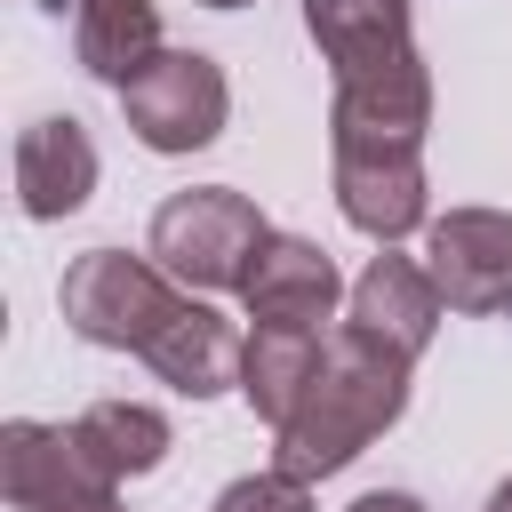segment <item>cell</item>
<instances>
[{
    "label": "cell",
    "instance_id": "6da1fadb",
    "mask_svg": "<svg viewBox=\"0 0 512 512\" xmlns=\"http://www.w3.org/2000/svg\"><path fill=\"white\" fill-rule=\"evenodd\" d=\"M408 376H416V360L384 352L376 336H360V328L344 320V328L328 336L320 376L304 384L296 416L272 424V464L296 472V480L344 472L352 456H368V448L408 416Z\"/></svg>",
    "mask_w": 512,
    "mask_h": 512
},
{
    "label": "cell",
    "instance_id": "7a4b0ae2",
    "mask_svg": "<svg viewBox=\"0 0 512 512\" xmlns=\"http://www.w3.org/2000/svg\"><path fill=\"white\" fill-rule=\"evenodd\" d=\"M264 240H272L264 208H256L248 192H232V184L168 192V200L152 208V232H144L152 264H160L176 288H192V296H224V288L240 296V280H248V264H256Z\"/></svg>",
    "mask_w": 512,
    "mask_h": 512
},
{
    "label": "cell",
    "instance_id": "3957f363",
    "mask_svg": "<svg viewBox=\"0 0 512 512\" xmlns=\"http://www.w3.org/2000/svg\"><path fill=\"white\" fill-rule=\"evenodd\" d=\"M176 296H184V288L152 264V248H144V256H128V248H88V256H72L64 280H56L64 328H72L80 344H96V352H144L152 328L176 312Z\"/></svg>",
    "mask_w": 512,
    "mask_h": 512
},
{
    "label": "cell",
    "instance_id": "277c9868",
    "mask_svg": "<svg viewBox=\"0 0 512 512\" xmlns=\"http://www.w3.org/2000/svg\"><path fill=\"white\" fill-rule=\"evenodd\" d=\"M120 120L144 152L160 160H184V152H208L232 120V80L216 56L200 48H160L128 88H120Z\"/></svg>",
    "mask_w": 512,
    "mask_h": 512
},
{
    "label": "cell",
    "instance_id": "5b68a950",
    "mask_svg": "<svg viewBox=\"0 0 512 512\" xmlns=\"http://www.w3.org/2000/svg\"><path fill=\"white\" fill-rule=\"evenodd\" d=\"M424 128H432V64H424V48L376 56L360 72H336L328 144H408V152H424Z\"/></svg>",
    "mask_w": 512,
    "mask_h": 512
},
{
    "label": "cell",
    "instance_id": "8992f818",
    "mask_svg": "<svg viewBox=\"0 0 512 512\" xmlns=\"http://www.w3.org/2000/svg\"><path fill=\"white\" fill-rule=\"evenodd\" d=\"M328 152H336V208H344L352 232L392 248V240L432 224L424 152H408V144H328Z\"/></svg>",
    "mask_w": 512,
    "mask_h": 512
},
{
    "label": "cell",
    "instance_id": "52a82bcc",
    "mask_svg": "<svg viewBox=\"0 0 512 512\" xmlns=\"http://www.w3.org/2000/svg\"><path fill=\"white\" fill-rule=\"evenodd\" d=\"M424 272L448 312H512V208H448L424 224Z\"/></svg>",
    "mask_w": 512,
    "mask_h": 512
},
{
    "label": "cell",
    "instance_id": "ba28073f",
    "mask_svg": "<svg viewBox=\"0 0 512 512\" xmlns=\"http://www.w3.org/2000/svg\"><path fill=\"white\" fill-rule=\"evenodd\" d=\"M240 352H248V336L208 304V296H176V312L152 328V344L136 352L168 392H184V400H216V392H240Z\"/></svg>",
    "mask_w": 512,
    "mask_h": 512
},
{
    "label": "cell",
    "instance_id": "9c48e42d",
    "mask_svg": "<svg viewBox=\"0 0 512 512\" xmlns=\"http://www.w3.org/2000/svg\"><path fill=\"white\" fill-rule=\"evenodd\" d=\"M0 488H8L16 512H48L64 496H96V488H120V480L88 456L80 424L16 416V424H0Z\"/></svg>",
    "mask_w": 512,
    "mask_h": 512
},
{
    "label": "cell",
    "instance_id": "30bf717a",
    "mask_svg": "<svg viewBox=\"0 0 512 512\" xmlns=\"http://www.w3.org/2000/svg\"><path fill=\"white\" fill-rule=\"evenodd\" d=\"M352 312V328L360 336H376L384 352H400V360H424L432 352V336H440V312H448V296H440V280L424 272V256H368V272L352 280V296H344Z\"/></svg>",
    "mask_w": 512,
    "mask_h": 512
},
{
    "label": "cell",
    "instance_id": "8fae6325",
    "mask_svg": "<svg viewBox=\"0 0 512 512\" xmlns=\"http://www.w3.org/2000/svg\"><path fill=\"white\" fill-rule=\"evenodd\" d=\"M344 296L352 288H344L336 256L320 240H304V232H272L256 248V264H248V280H240L248 320H288V328H320Z\"/></svg>",
    "mask_w": 512,
    "mask_h": 512
},
{
    "label": "cell",
    "instance_id": "7c38bea8",
    "mask_svg": "<svg viewBox=\"0 0 512 512\" xmlns=\"http://www.w3.org/2000/svg\"><path fill=\"white\" fill-rule=\"evenodd\" d=\"M88 192H96V144H88V128L72 112L32 120L16 136V208L32 224H64V216L88 208Z\"/></svg>",
    "mask_w": 512,
    "mask_h": 512
},
{
    "label": "cell",
    "instance_id": "4fadbf2b",
    "mask_svg": "<svg viewBox=\"0 0 512 512\" xmlns=\"http://www.w3.org/2000/svg\"><path fill=\"white\" fill-rule=\"evenodd\" d=\"M72 56L112 96L160 56V8L152 0H72Z\"/></svg>",
    "mask_w": 512,
    "mask_h": 512
},
{
    "label": "cell",
    "instance_id": "5bb4252c",
    "mask_svg": "<svg viewBox=\"0 0 512 512\" xmlns=\"http://www.w3.org/2000/svg\"><path fill=\"white\" fill-rule=\"evenodd\" d=\"M320 352H328L320 328L256 320V328H248V352H240V400H248L264 424H288L296 400H304V384L320 376Z\"/></svg>",
    "mask_w": 512,
    "mask_h": 512
},
{
    "label": "cell",
    "instance_id": "9a60e30c",
    "mask_svg": "<svg viewBox=\"0 0 512 512\" xmlns=\"http://www.w3.org/2000/svg\"><path fill=\"white\" fill-rule=\"evenodd\" d=\"M304 32H312L328 80H336V72H360V64H376V56L416 48L408 0H304Z\"/></svg>",
    "mask_w": 512,
    "mask_h": 512
},
{
    "label": "cell",
    "instance_id": "2e32d148",
    "mask_svg": "<svg viewBox=\"0 0 512 512\" xmlns=\"http://www.w3.org/2000/svg\"><path fill=\"white\" fill-rule=\"evenodd\" d=\"M72 424H80L88 456H96L112 480H144V472H160L168 448H176V432H168V416H160L152 400H96V408H80Z\"/></svg>",
    "mask_w": 512,
    "mask_h": 512
},
{
    "label": "cell",
    "instance_id": "e0dca14e",
    "mask_svg": "<svg viewBox=\"0 0 512 512\" xmlns=\"http://www.w3.org/2000/svg\"><path fill=\"white\" fill-rule=\"evenodd\" d=\"M208 512H312V480H296V472L264 464V472H240L232 488H216V504H208Z\"/></svg>",
    "mask_w": 512,
    "mask_h": 512
},
{
    "label": "cell",
    "instance_id": "ac0fdd59",
    "mask_svg": "<svg viewBox=\"0 0 512 512\" xmlns=\"http://www.w3.org/2000/svg\"><path fill=\"white\" fill-rule=\"evenodd\" d=\"M344 512H432L424 496H408V488H368V496H352Z\"/></svg>",
    "mask_w": 512,
    "mask_h": 512
},
{
    "label": "cell",
    "instance_id": "d6986e66",
    "mask_svg": "<svg viewBox=\"0 0 512 512\" xmlns=\"http://www.w3.org/2000/svg\"><path fill=\"white\" fill-rule=\"evenodd\" d=\"M48 512H128V504H120V488H96V496H64Z\"/></svg>",
    "mask_w": 512,
    "mask_h": 512
},
{
    "label": "cell",
    "instance_id": "ffe728a7",
    "mask_svg": "<svg viewBox=\"0 0 512 512\" xmlns=\"http://www.w3.org/2000/svg\"><path fill=\"white\" fill-rule=\"evenodd\" d=\"M480 512H512V472H504V480L488 488V504H480Z\"/></svg>",
    "mask_w": 512,
    "mask_h": 512
},
{
    "label": "cell",
    "instance_id": "44dd1931",
    "mask_svg": "<svg viewBox=\"0 0 512 512\" xmlns=\"http://www.w3.org/2000/svg\"><path fill=\"white\" fill-rule=\"evenodd\" d=\"M200 8H256V0H200Z\"/></svg>",
    "mask_w": 512,
    "mask_h": 512
}]
</instances>
